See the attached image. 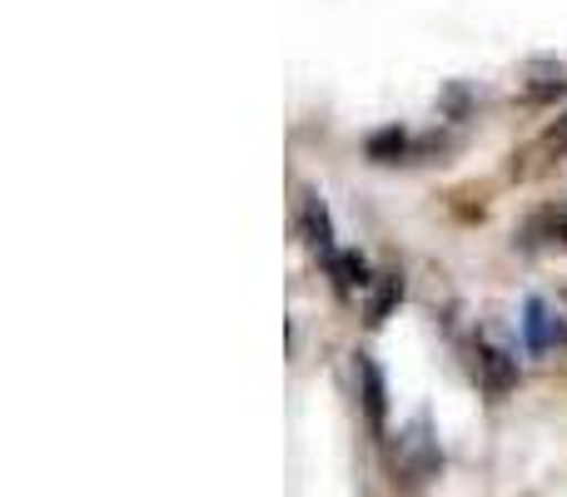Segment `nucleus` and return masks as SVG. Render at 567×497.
Listing matches in <instances>:
<instances>
[{
	"instance_id": "1",
	"label": "nucleus",
	"mask_w": 567,
	"mask_h": 497,
	"mask_svg": "<svg viewBox=\"0 0 567 497\" xmlns=\"http://www.w3.org/2000/svg\"><path fill=\"white\" fill-rule=\"evenodd\" d=\"M478 373H483V389L488 393H508L513 383H518V363H513L508 353L488 349V343L478 349Z\"/></svg>"
},
{
	"instance_id": "2",
	"label": "nucleus",
	"mask_w": 567,
	"mask_h": 497,
	"mask_svg": "<svg viewBox=\"0 0 567 497\" xmlns=\"http://www.w3.org/2000/svg\"><path fill=\"white\" fill-rule=\"evenodd\" d=\"M353 369H359V383H363V408H369V423H373V433H379L383 428V408H389V398H383V373L373 369L369 353H359Z\"/></svg>"
},
{
	"instance_id": "3",
	"label": "nucleus",
	"mask_w": 567,
	"mask_h": 497,
	"mask_svg": "<svg viewBox=\"0 0 567 497\" xmlns=\"http://www.w3.org/2000/svg\"><path fill=\"white\" fill-rule=\"evenodd\" d=\"M333 279H339V289L343 293H359L363 283H369V263L359 259V253H333Z\"/></svg>"
},
{
	"instance_id": "4",
	"label": "nucleus",
	"mask_w": 567,
	"mask_h": 497,
	"mask_svg": "<svg viewBox=\"0 0 567 497\" xmlns=\"http://www.w3.org/2000/svg\"><path fill=\"white\" fill-rule=\"evenodd\" d=\"M399 299H403V279H399V273H389V279H383V289H379V299L369 303V323H383V319H389V309H393Z\"/></svg>"
},
{
	"instance_id": "5",
	"label": "nucleus",
	"mask_w": 567,
	"mask_h": 497,
	"mask_svg": "<svg viewBox=\"0 0 567 497\" xmlns=\"http://www.w3.org/2000/svg\"><path fill=\"white\" fill-rule=\"evenodd\" d=\"M403 145H409V139H403V130H383V135L369 139V155L373 159H393V155H403Z\"/></svg>"
},
{
	"instance_id": "6",
	"label": "nucleus",
	"mask_w": 567,
	"mask_h": 497,
	"mask_svg": "<svg viewBox=\"0 0 567 497\" xmlns=\"http://www.w3.org/2000/svg\"><path fill=\"white\" fill-rule=\"evenodd\" d=\"M543 145H548L553 149V155H567V115L558 120V125H553L548 130V135H543Z\"/></svg>"
}]
</instances>
